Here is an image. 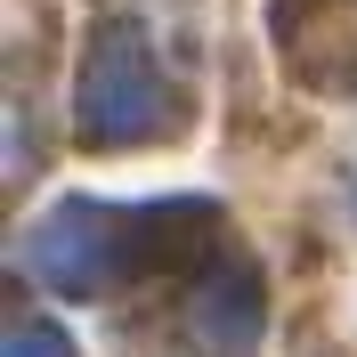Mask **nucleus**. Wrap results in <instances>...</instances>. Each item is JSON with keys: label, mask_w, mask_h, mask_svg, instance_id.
<instances>
[{"label": "nucleus", "mask_w": 357, "mask_h": 357, "mask_svg": "<svg viewBox=\"0 0 357 357\" xmlns=\"http://www.w3.org/2000/svg\"><path fill=\"white\" fill-rule=\"evenodd\" d=\"M89 146H130V138L171 130V82L155 66V41L138 24H106L82 57V98H73Z\"/></svg>", "instance_id": "f257e3e1"}, {"label": "nucleus", "mask_w": 357, "mask_h": 357, "mask_svg": "<svg viewBox=\"0 0 357 357\" xmlns=\"http://www.w3.org/2000/svg\"><path fill=\"white\" fill-rule=\"evenodd\" d=\"M24 268L57 292H106L114 276H130V211L106 203H57L33 236H24Z\"/></svg>", "instance_id": "f03ea898"}, {"label": "nucleus", "mask_w": 357, "mask_h": 357, "mask_svg": "<svg viewBox=\"0 0 357 357\" xmlns=\"http://www.w3.org/2000/svg\"><path fill=\"white\" fill-rule=\"evenodd\" d=\"M8 357H73V341L49 325V317H24L17 333H8Z\"/></svg>", "instance_id": "7ed1b4c3"}]
</instances>
